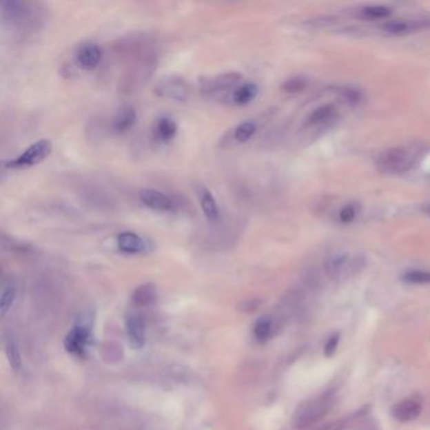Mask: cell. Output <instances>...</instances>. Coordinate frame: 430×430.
I'll list each match as a JSON object with an SVG mask.
<instances>
[{
  "label": "cell",
  "mask_w": 430,
  "mask_h": 430,
  "mask_svg": "<svg viewBox=\"0 0 430 430\" xmlns=\"http://www.w3.org/2000/svg\"><path fill=\"white\" fill-rule=\"evenodd\" d=\"M420 154L418 145L396 147L380 153L376 159L378 170L387 174H401L410 171Z\"/></svg>",
  "instance_id": "cell-1"
},
{
  "label": "cell",
  "mask_w": 430,
  "mask_h": 430,
  "mask_svg": "<svg viewBox=\"0 0 430 430\" xmlns=\"http://www.w3.org/2000/svg\"><path fill=\"white\" fill-rule=\"evenodd\" d=\"M334 395L327 393L316 399L302 402L293 416L294 427L298 429H305L318 423L322 418L328 414L334 405Z\"/></svg>",
  "instance_id": "cell-2"
},
{
  "label": "cell",
  "mask_w": 430,
  "mask_h": 430,
  "mask_svg": "<svg viewBox=\"0 0 430 430\" xmlns=\"http://www.w3.org/2000/svg\"><path fill=\"white\" fill-rule=\"evenodd\" d=\"M365 267V259L358 255H349L340 252L332 255L326 261V273L332 280L341 282L354 275L358 274Z\"/></svg>",
  "instance_id": "cell-3"
},
{
  "label": "cell",
  "mask_w": 430,
  "mask_h": 430,
  "mask_svg": "<svg viewBox=\"0 0 430 430\" xmlns=\"http://www.w3.org/2000/svg\"><path fill=\"white\" fill-rule=\"evenodd\" d=\"M154 94L156 96L170 99L179 103L188 101L192 96V88L188 81L176 74L164 76L154 86Z\"/></svg>",
  "instance_id": "cell-4"
},
{
  "label": "cell",
  "mask_w": 430,
  "mask_h": 430,
  "mask_svg": "<svg viewBox=\"0 0 430 430\" xmlns=\"http://www.w3.org/2000/svg\"><path fill=\"white\" fill-rule=\"evenodd\" d=\"M52 141L48 139H39L25 149L21 156L6 163V168L21 170L42 163L52 153Z\"/></svg>",
  "instance_id": "cell-5"
},
{
  "label": "cell",
  "mask_w": 430,
  "mask_h": 430,
  "mask_svg": "<svg viewBox=\"0 0 430 430\" xmlns=\"http://www.w3.org/2000/svg\"><path fill=\"white\" fill-rule=\"evenodd\" d=\"M241 80H243V74L238 72H226V74H216L214 77H202L198 86L202 94L215 95V94L223 92L226 90L236 86Z\"/></svg>",
  "instance_id": "cell-6"
},
{
  "label": "cell",
  "mask_w": 430,
  "mask_h": 430,
  "mask_svg": "<svg viewBox=\"0 0 430 430\" xmlns=\"http://www.w3.org/2000/svg\"><path fill=\"white\" fill-rule=\"evenodd\" d=\"M0 12L3 22L10 25H21L32 17L30 3L23 0H3Z\"/></svg>",
  "instance_id": "cell-7"
},
{
  "label": "cell",
  "mask_w": 430,
  "mask_h": 430,
  "mask_svg": "<svg viewBox=\"0 0 430 430\" xmlns=\"http://www.w3.org/2000/svg\"><path fill=\"white\" fill-rule=\"evenodd\" d=\"M141 203L148 207L149 209L158 211V212H173L177 208L176 201L170 197L168 194L161 192L154 188H144L141 190Z\"/></svg>",
  "instance_id": "cell-8"
},
{
  "label": "cell",
  "mask_w": 430,
  "mask_h": 430,
  "mask_svg": "<svg viewBox=\"0 0 430 430\" xmlns=\"http://www.w3.org/2000/svg\"><path fill=\"white\" fill-rule=\"evenodd\" d=\"M103 50L94 42L82 43L74 52V62L85 71H94L101 63Z\"/></svg>",
  "instance_id": "cell-9"
},
{
  "label": "cell",
  "mask_w": 430,
  "mask_h": 430,
  "mask_svg": "<svg viewBox=\"0 0 430 430\" xmlns=\"http://www.w3.org/2000/svg\"><path fill=\"white\" fill-rule=\"evenodd\" d=\"M116 246L119 252L126 255H141L150 249L149 241L133 231L120 232L116 236Z\"/></svg>",
  "instance_id": "cell-10"
},
{
  "label": "cell",
  "mask_w": 430,
  "mask_h": 430,
  "mask_svg": "<svg viewBox=\"0 0 430 430\" xmlns=\"http://www.w3.org/2000/svg\"><path fill=\"white\" fill-rule=\"evenodd\" d=\"M430 28V18H420V19H400L393 21L384 24L382 30L386 33L393 36H405L410 33H416L419 30Z\"/></svg>",
  "instance_id": "cell-11"
},
{
  "label": "cell",
  "mask_w": 430,
  "mask_h": 430,
  "mask_svg": "<svg viewBox=\"0 0 430 430\" xmlns=\"http://www.w3.org/2000/svg\"><path fill=\"white\" fill-rule=\"evenodd\" d=\"M90 342V329L85 325L74 326L65 338V349L74 356H82Z\"/></svg>",
  "instance_id": "cell-12"
},
{
  "label": "cell",
  "mask_w": 430,
  "mask_h": 430,
  "mask_svg": "<svg viewBox=\"0 0 430 430\" xmlns=\"http://www.w3.org/2000/svg\"><path fill=\"white\" fill-rule=\"evenodd\" d=\"M126 334L129 345L134 349H141L145 345V322L139 314H130L126 318Z\"/></svg>",
  "instance_id": "cell-13"
},
{
  "label": "cell",
  "mask_w": 430,
  "mask_h": 430,
  "mask_svg": "<svg viewBox=\"0 0 430 430\" xmlns=\"http://www.w3.org/2000/svg\"><path fill=\"white\" fill-rule=\"evenodd\" d=\"M197 196L200 201L201 209L205 217L209 223H218L221 212H220V207H218V203L216 201L214 193L211 192V190L206 185H200L197 188Z\"/></svg>",
  "instance_id": "cell-14"
},
{
  "label": "cell",
  "mask_w": 430,
  "mask_h": 430,
  "mask_svg": "<svg viewBox=\"0 0 430 430\" xmlns=\"http://www.w3.org/2000/svg\"><path fill=\"white\" fill-rule=\"evenodd\" d=\"M136 120H138V115L134 106L124 105L120 108L112 119V130L118 134L126 133L135 125Z\"/></svg>",
  "instance_id": "cell-15"
},
{
  "label": "cell",
  "mask_w": 430,
  "mask_h": 430,
  "mask_svg": "<svg viewBox=\"0 0 430 430\" xmlns=\"http://www.w3.org/2000/svg\"><path fill=\"white\" fill-rule=\"evenodd\" d=\"M422 407L418 401L402 400L393 405L391 414L399 422H411L420 416Z\"/></svg>",
  "instance_id": "cell-16"
},
{
  "label": "cell",
  "mask_w": 430,
  "mask_h": 430,
  "mask_svg": "<svg viewBox=\"0 0 430 430\" xmlns=\"http://www.w3.org/2000/svg\"><path fill=\"white\" fill-rule=\"evenodd\" d=\"M178 132V125L170 116H161L154 125V138L159 143H170L173 141Z\"/></svg>",
  "instance_id": "cell-17"
},
{
  "label": "cell",
  "mask_w": 430,
  "mask_h": 430,
  "mask_svg": "<svg viewBox=\"0 0 430 430\" xmlns=\"http://www.w3.org/2000/svg\"><path fill=\"white\" fill-rule=\"evenodd\" d=\"M259 94V86L254 82H246L232 91L231 101L238 106H245L254 101Z\"/></svg>",
  "instance_id": "cell-18"
},
{
  "label": "cell",
  "mask_w": 430,
  "mask_h": 430,
  "mask_svg": "<svg viewBox=\"0 0 430 430\" xmlns=\"http://www.w3.org/2000/svg\"><path fill=\"white\" fill-rule=\"evenodd\" d=\"M134 305L138 307H148V305H154L156 299H158V290H156L154 284H143L139 285L133 293Z\"/></svg>",
  "instance_id": "cell-19"
},
{
  "label": "cell",
  "mask_w": 430,
  "mask_h": 430,
  "mask_svg": "<svg viewBox=\"0 0 430 430\" xmlns=\"http://www.w3.org/2000/svg\"><path fill=\"white\" fill-rule=\"evenodd\" d=\"M17 297V283L14 279L9 278L1 284V294H0V313L4 317L8 311H10Z\"/></svg>",
  "instance_id": "cell-20"
},
{
  "label": "cell",
  "mask_w": 430,
  "mask_h": 430,
  "mask_svg": "<svg viewBox=\"0 0 430 430\" xmlns=\"http://www.w3.org/2000/svg\"><path fill=\"white\" fill-rule=\"evenodd\" d=\"M334 115H336V108L334 105H323V106H320L311 112L307 119V124L308 125L322 124L328 120L334 119Z\"/></svg>",
  "instance_id": "cell-21"
},
{
  "label": "cell",
  "mask_w": 430,
  "mask_h": 430,
  "mask_svg": "<svg viewBox=\"0 0 430 430\" xmlns=\"http://www.w3.org/2000/svg\"><path fill=\"white\" fill-rule=\"evenodd\" d=\"M6 355L8 357V362L13 367V370L18 371L22 367L19 347L13 337H7L6 340Z\"/></svg>",
  "instance_id": "cell-22"
},
{
  "label": "cell",
  "mask_w": 430,
  "mask_h": 430,
  "mask_svg": "<svg viewBox=\"0 0 430 430\" xmlns=\"http://www.w3.org/2000/svg\"><path fill=\"white\" fill-rule=\"evenodd\" d=\"M273 334V320L269 317H261L254 326V336L259 342H265Z\"/></svg>",
  "instance_id": "cell-23"
},
{
  "label": "cell",
  "mask_w": 430,
  "mask_h": 430,
  "mask_svg": "<svg viewBox=\"0 0 430 430\" xmlns=\"http://www.w3.org/2000/svg\"><path fill=\"white\" fill-rule=\"evenodd\" d=\"M255 133H256V124L254 121H244L235 127L234 139L238 143H246L252 139Z\"/></svg>",
  "instance_id": "cell-24"
},
{
  "label": "cell",
  "mask_w": 430,
  "mask_h": 430,
  "mask_svg": "<svg viewBox=\"0 0 430 430\" xmlns=\"http://www.w3.org/2000/svg\"><path fill=\"white\" fill-rule=\"evenodd\" d=\"M402 282L416 285H428L430 284V272L423 270H413L402 275Z\"/></svg>",
  "instance_id": "cell-25"
},
{
  "label": "cell",
  "mask_w": 430,
  "mask_h": 430,
  "mask_svg": "<svg viewBox=\"0 0 430 430\" xmlns=\"http://www.w3.org/2000/svg\"><path fill=\"white\" fill-rule=\"evenodd\" d=\"M1 245H3L4 249H8L10 252H28L32 250V245H30V244L23 243V241H19V240H15V238H10V236H6V235L1 236Z\"/></svg>",
  "instance_id": "cell-26"
},
{
  "label": "cell",
  "mask_w": 430,
  "mask_h": 430,
  "mask_svg": "<svg viewBox=\"0 0 430 430\" xmlns=\"http://www.w3.org/2000/svg\"><path fill=\"white\" fill-rule=\"evenodd\" d=\"M361 14L366 17V18L380 19V18H386V17L391 14V9L384 7V6H371V7L364 8L361 10Z\"/></svg>",
  "instance_id": "cell-27"
},
{
  "label": "cell",
  "mask_w": 430,
  "mask_h": 430,
  "mask_svg": "<svg viewBox=\"0 0 430 430\" xmlns=\"http://www.w3.org/2000/svg\"><path fill=\"white\" fill-rule=\"evenodd\" d=\"M305 86H307V80L303 77H291L283 83L282 89L284 92H288V94H297L303 91Z\"/></svg>",
  "instance_id": "cell-28"
},
{
  "label": "cell",
  "mask_w": 430,
  "mask_h": 430,
  "mask_svg": "<svg viewBox=\"0 0 430 430\" xmlns=\"http://www.w3.org/2000/svg\"><path fill=\"white\" fill-rule=\"evenodd\" d=\"M357 216V206L354 203H349L347 206L342 208L340 212V221L342 223H352Z\"/></svg>",
  "instance_id": "cell-29"
},
{
  "label": "cell",
  "mask_w": 430,
  "mask_h": 430,
  "mask_svg": "<svg viewBox=\"0 0 430 430\" xmlns=\"http://www.w3.org/2000/svg\"><path fill=\"white\" fill-rule=\"evenodd\" d=\"M338 342H340V334H334L328 338L326 346H325V356L332 357L337 349L338 346Z\"/></svg>",
  "instance_id": "cell-30"
},
{
  "label": "cell",
  "mask_w": 430,
  "mask_h": 430,
  "mask_svg": "<svg viewBox=\"0 0 430 430\" xmlns=\"http://www.w3.org/2000/svg\"><path fill=\"white\" fill-rule=\"evenodd\" d=\"M342 99L347 104H357L361 100V94L357 90H345L342 92Z\"/></svg>",
  "instance_id": "cell-31"
},
{
  "label": "cell",
  "mask_w": 430,
  "mask_h": 430,
  "mask_svg": "<svg viewBox=\"0 0 430 430\" xmlns=\"http://www.w3.org/2000/svg\"><path fill=\"white\" fill-rule=\"evenodd\" d=\"M343 429V425L342 423H338V422H334V423L327 424L325 427H320V428H317V429L313 430H342Z\"/></svg>",
  "instance_id": "cell-32"
},
{
  "label": "cell",
  "mask_w": 430,
  "mask_h": 430,
  "mask_svg": "<svg viewBox=\"0 0 430 430\" xmlns=\"http://www.w3.org/2000/svg\"><path fill=\"white\" fill-rule=\"evenodd\" d=\"M422 212H423L424 215L429 216L430 217V203L424 205L423 207H422Z\"/></svg>",
  "instance_id": "cell-33"
}]
</instances>
